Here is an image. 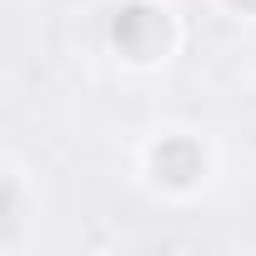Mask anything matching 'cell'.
<instances>
[{"label":"cell","mask_w":256,"mask_h":256,"mask_svg":"<svg viewBox=\"0 0 256 256\" xmlns=\"http://www.w3.org/2000/svg\"><path fill=\"white\" fill-rule=\"evenodd\" d=\"M221 6L236 10V16H251V20H256V0H221Z\"/></svg>","instance_id":"cell-4"},{"label":"cell","mask_w":256,"mask_h":256,"mask_svg":"<svg viewBox=\"0 0 256 256\" xmlns=\"http://www.w3.org/2000/svg\"><path fill=\"white\" fill-rule=\"evenodd\" d=\"M110 46L131 66H156L176 46V20H171L166 6H156V0H126V6L110 16Z\"/></svg>","instance_id":"cell-1"},{"label":"cell","mask_w":256,"mask_h":256,"mask_svg":"<svg viewBox=\"0 0 256 256\" xmlns=\"http://www.w3.org/2000/svg\"><path fill=\"white\" fill-rule=\"evenodd\" d=\"M26 201H20V171L10 166L6 171V236H0V246H6V251H16L20 246V226H26Z\"/></svg>","instance_id":"cell-3"},{"label":"cell","mask_w":256,"mask_h":256,"mask_svg":"<svg viewBox=\"0 0 256 256\" xmlns=\"http://www.w3.org/2000/svg\"><path fill=\"white\" fill-rule=\"evenodd\" d=\"M151 176L171 191H186L206 176V151L191 141V136H161L151 146Z\"/></svg>","instance_id":"cell-2"}]
</instances>
